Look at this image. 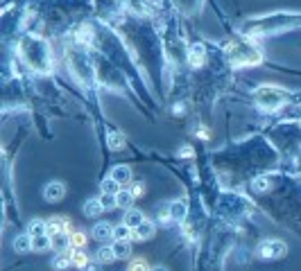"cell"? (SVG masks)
<instances>
[{
	"label": "cell",
	"instance_id": "cell-10",
	"mask_svg": "<svg viewBox=\"0 0 301 271\" xmlns=\"http://www.w3.org/2000/svg\"><path fill=\"white\" fill-rule=\"evenodd\" d=\"M111 179H116L120 185L129 183V181H132V170H129V165H116L114 170H111Z\"/></svg>",
	"mask_w": 301,
	"mask_h": 271
},
{
	"label": "cell",
	"instance_id": "cell-16",
	"mask_svg": "<svg viewBox=\"0 0 301 271\" xmlns=\"http://www.w3.org/2000/svg\"><path fill=\"white\" fill-rule=\"evenodd\" d=\"M14 251L16 253H28L32 251V235H19V237L14 239Z\"/></svg>",
	"mask_w": 301,
	"mask_h": 271
},
{
	"label": "cell",
	"instance_id": "cell-9",
	"mask_svg": "<svg viewBox=\"0 0 301 271\" xmlns=\"http://www.w3.org/2000/svg\"><path fill=\"white\" fill-rule=\"evenodd\" d=\"M114 253L116 257H120V260H125V257L132 255V244H129V239H114Z\"/></svg>",
	"mask_w": 301,
	"mask_h": 271
},
{
	"label": "cell",
	"instance_id": "cell-30",
	"mask_svg": "<svg viewBox=\"0 0 301 271\" xmlns=\"http://www.w3.org/2000/svg\"><path fill=\"white\" fill-rule=\"evenodd\" d=\"M152 271H168V269H165V266H161V264H159V266H152Z\"/></svg>",
	"mask_w": 301,
	"mask_h": 271
},
{
	"label": "cell",
	"instance_id": "cell-28",
	"mask_svg": "<svg viewBox=\"0 0 301 271\" xmlns=\"http://www.w3.org/2000/svg\"><path fill=\"white\" fill-rule=\"evenodd\" d=\"M132 192H134V197H141V194H143V183H134Z\"/></svg>",
	"mask_w": 301,
	"mask_h": 271
},
{
	"label": "cell",
	"instance_id": "cell-4",
	"mask_svg": "<svg viewBox=\"0 0 301 271\" xmlns=\"http://www.w3.org/2000/svg\"><path fill=\"white\" fill-rule=\"evenodd\" d=\"M188 61H190L192 68H199L202 63L206 61V48L202 43H195L190 45V50H188Z\"/></svg>",
	"mask_w": 301,
	"mask_h": 271
},
{
	"label": "cell",
	"instance_id": "cell-25",
	"mask_svg": "<svg viewBox=\"0 0 301 271\" xmlns=\"http://www.w3.org/2000/svg\"><path fill=\"white\" fill-rule=\"evenodd\" d=\"M84 244H86V233L82 230L70 233V248H84Z\"/></svg>",
	"mask_w": 301,
	"mask_h": 271
},
{
	"label": "cell",
	"instance_id": "cell-23",
	"mask_svg": "<svg viewBox=\"0 0 301 271\" xmlns=\"http://www.w3.org/2000/svg\"><path fill=\"white\" fill-rule=\"evenodd\" d=\"M269 188H272V183H269L267 176H258V179L251 181V190H256V192H267Z\"/></svg>",
	"mask_w": 301,
	"mask_h": 271
},
{
	"label": "cell",
	"instance_id": "cell-22",
	"mask_svg": "<svg viewBox=\"0 0 301 271\" xmlns=\"http://www.w3.org/2000/svg\"><path fill=\"white\" fill-rule=\"evenodd\" d=\"M100 190L102 192H107V194H118L120 192V183L116 179H111V176H107V179L100 183Z\"/></svg>",
	"mask_w": 301,
	"mask_h": 271
},
{
	"label": "cell",
	"instance_id": "cell-6",
	"mask_svg": "<svg viewBox=\"0 0 301 271\" xmlns=\"http://www.w3.org/2000/svg\"><path fill=\"white\" fill-rule=\"evenodd\" d=\"M145 221V215H143L138 208H127V212H125V219H123V224H127L129 228H138V226Z\"/></svg>",
	"mask_w": 301,
	"mask_h": 271
},
{
	"label": "cell",
	"instance_id": "cell-2",
	"mask_svg": "<svg viewBox=\"0 0 301 271\" xmlns=\"http://www.w3.org/2000/svg\"><path fill=\"white\" fill-rule=\"evenodd\" d=\"M258 253H260V257H265V260H278V257H283L287 253V246L281 242V239H265V242L260 244Z\"/></svg>",
	"mask_w": 301,
	"mask_h": 271
},
{
	"label": "cell",
	"instance_id": "cell-8",
	"mask_svg": "<svg viewBox=\"0 0 301 271\" xmlns=\"http://www.w3.org/2000/svg\"><path fill=\"white\" fill-rule=\"evenodd\" d=\"M154 233H156V226L152 224L150 219H145L138 228H134V237H136V239H150Z\"/></svg>",
	"mask_w": 301,
	"mask_h": 271
},
{
	"label": "cell",
	"instance_id": "cell-17",
	"mask_svg": "<svg viewBox=\"0 0 301 271\" xmlns=\"http://www.w3.org/2000/svg\"><path fill=\"white\" fill-rule=\"evenodd\" d=\"M70 257H73V264L79 266V269L88 266V253L84 248H70Z\"/></svg>",
	"mask_w": 301,
	"mask_h": 271
},
{
	"label": "cell",
	"instance_id": "cell-14",
	"mask_svg": "<svg viewBox=\"0 0 301 271\" xmlns=\"http://www.w3.org/2000/svg\"><path fill=\"white\" fill-rule=\"evenodd\" d=\"M134 192L132 190H120L118 194H116V208H132L134 206Z\"/></svg>",
	"mask_w": 301,
	"mask_h": 271
},
{
	"label": "cell",
	"instance_id": "cell-1",
	"mask_svg": "<svg viewBox=\"0 0 301 271\" xmlns=\"http://www.w3.org/2000/svg\"><path fill=\"white\" fill-rule=\"evenodd\" d=\"M287 90L278 88V86H260L256 88V102H258L260 108L265 111H272V108H278L281 104L287 102Z\"/></svg>",
	"mask_w": 301,
	"mask_h": 271
},
{
	"label": "cell",
	"instance_id": "cell-13",
	"mask_svg": "<svg viewBox=\"0 0 301 271\" xmlns=\"http://www.w3.org/2000/svg\"><path fill=\"white\" fill-rule=\"evenodd\" d=\"M102 210H105V206H102L100 197H97V199H88V201L84 203V215H86V217H91V219H93V217H97V215H100Z\"/></svg>",
	"mask_w": 301,
	"mask_h": 271
},
{
	"label": "cell",
	"instance_id": "cell-3",
	"mask_svg": "<svg viewBox=\"0 0 301 271\" xmlns=\"http://www.w3.org/2000/svg\"><path fill=\"white\" fill-rule=\"evenodd\" d=\"M91 235H93L95 239H100V242L114 239V224H109V221H97V224L93 226Z\"/></svg>",
	"mask_w": 301,
	"mask_h": 271
},
{
	"label": "cell",
	"instance_id": "cell-21",
	"mask_svg": "<svg viewBox=\"0 0 301 271\" xmlns=\"http://www.w3.org/2000/svg\"><path fill=\"white\" fill-rule=\"evenodd\" d=\"M116 260V253H114V246H100L97 248V262L102 264H109V262Z\"/></svg>",
	"mask_w": 301,
	"mask_h": 271
},
{
	"label": "cell",
	"instance_id": "cell-12",
	"mask_svg": "<svg viewBox=\"0 0 301 271\" xmlns=\"http://www.w3.org/2000/svg\"><path fill=\"white\" fill-rule=\"evenodd\" d=\"M70 264H73L70 251H68V253H61V251H59L55 257H52V269H55V271H66Z\"/></svg>",
	"mask_w": 301,
	"mask_h": 271
},
{
	"label": "cell",
	"instance_id": "cell-29",
	"mask_svg": "<svg viewBox=\"0 0 301 271\" xmlns=\"http://www.w3.org/2000/svg\"><path fill=\"white\" fill-rule=\"evenodd\" d=\"M179 156H192V147H183Z\"/></svg>",
	"mask_w": 301,
	"mask_h": 271
},
{
	"label": "cell",
	"instance_id": "cell-19",
	"mask_svg": "<svg viewBox=\"0 0 301 271\" xmlns=\"http://www.w3.org/2000/svg\"><path fill=\"white\" fill-rule=\"evenodd\" d=\"M107 145H109V149H123L125 147V136L120 133V131H109V136H107Z\"/></svg>",
	"mask_w": 301,
	"mask_h": 271
},
{
	"label": "cell",
	"instance_id": "cell-20",
	"mask_svg": "<svg viewBox=\"0 0 301 271\" xmlns=\"http://www.w3.org/2000/svg\"><path fill=\"white\" fill-rule=\"evenodd\" d=\"M28 233L32 235V237H37V235H46L48 233V221H41V219H32L28 226Z\"/></svg>",
	"mask_w": 301,
	"mask_h": 271
},
{
	"label": "cell",
	"instance_id": "cell-18",
	"mask_svg": "<svg viewBox=\"0 0 301 271\" xmlns=\"http://www.w3.org/2000/svg\"><path fill=\"white\" fill-rule=\"evenodd\" d=\"M52 248H57V251L70 248V233H55L52 235Z\"/></svg>",
	"mask_w": 301,
	"mask_h": 271
},
{
	"label": "cell",
	"instance_id": "cell-5",
	"mask_svg": "<svg viewBox=\"0 0 301 271\" xmlns=\"http://www.w3.org/2000/svg\"><path fill=\"white\" fill-rule=\"evenodd\" d=\"M64 194H66V185L59 183V181H52V183H48L46 190H43V197H46L48 201H59Z\"/></svg>",
	"mask_w": 301,
	"mask_h": 271
},
{
	"label": "cell",
	"instance_id": "cell-11",
	"mask_svg": "<svg viewBox=\"0 0 301 271\" xmlns=\"http://www.w3.org/2000/svg\"><path fill=\"white\" fill-rule=\"evenodd\" d=\"M48 233L55 235V233H68V219L66 217H52L48 221Z\"/></svg>",
	"mask_w": 301,
	"mask_h": 271
},
{
	"label": "cell",
	"instance_id": "cell-26",
	"mask_svg": "<svg viewBox=\"0 0 301 271\" xmlns=\"http://www.w3.org/2000/svg\"><path fill=\"white\" fill-rule=\"evenodd\" d=\"M100 201H102V206H105V210H109V208H114V206H116V194H107V192H102V194H100Z\"/></svg>",
	"mask_w": 301,
	"mask_h": 271
},
{
	"label": "cell",
	"instance_id": "cell-7",
	"mask_svg": "<svg viewBox=\"0 0 301 271\" xmlns=\"http://www.w3.org/2000/svg\"><path fill=\"white\" fill-rule=\"evenodd\" d=\"M48 248H52V235H50V233L32 237V251L43 253V251H48Z\"/></svg>",
	"mask_w": 301,
	"mask_h": 271
},
{
	"label": "cell",
	"instance_id": "cell-24",
	"mask_svg": "<svg viewBox=\"0 0 301 271\" xmlns=\"http://www.w3.org/2000/svg\"><path fill=\"white\" fill-rule=\"evenodd\" d=\"M134 235V230L129 228L127 224H120V226H114V239H129Z\"/></svg>",
	"mask_w": 301,
	"mask_h": 271
},
{
	"label": "cell",
	"instance_id": "cell-15",
	"mask_svg": "<svg viewBox=\"0 0 301 271\" xmlns=\"http://www.w3.org/2000/svg\"><path fill=\"white\" fill-rule=\"evenodd\" d=\"M188 215V208L183 201H172L170 203V217H172L174 221H183Z\"/></svg>",
	"mask_w": 301,
	"mask_h": 271
},
{
	"label": "cell",
	"instance_id": "cell-27",
	"mask_svg": "<svg viewBox=\"0 0 301 271\" xmlns=\"http://www.w3.org/2000/svg\"><path fill=\"white\" fill-rule=\"evenodd\" d=\"M129 271H150V266H147L145 260H141V257H138V260H134L132 264H129Z\"/></svg>",
	"mask_w": 301,
	"mask_h": 271
}]
</instances>
